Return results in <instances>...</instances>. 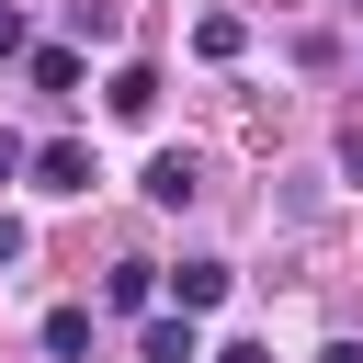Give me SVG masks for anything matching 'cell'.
Returning a JSON list of instances; mask_svg holds the SVG:
<instances>
[{"mask_svg": "<svg viewBox=\"0 0 363 363\" xmlns=\"http://www.w3.org/2000/svg\"><path fill=\"white\" fill-rule=\"evenodd\" d=\"M91 182H102V170H91L79 136H45V147H34V193H91Z\"/></svg>", "mask_w": 363, "mask_h": 363, "instance_id": "cell-1", "label": "cell"}, {"mask_svg": "<svg viewBox=\"0 0 363 363\" xmlns=\"http://www.w3.org/2000/svg\"><path fill=\"white\" fill-rule=\"evenodd\" d=\"M11 170H34V147H23L11 125H0V182H11Z\"/></svg>", "mask_w": 363, "mask_h": 363, "instance_id": "cell-10", "label": "cell"}, {"mask_svg": "<svg viewBox=\"0 0 363 363\" xmlns=\"http://www.w3.org/2000/svg\"><path fill=\"white\" fill-rule=\"evenodd\" d=\"M318 363H363V352H352V340H329V352H318Z\"/></svg>", "mask_w": 363, "mask_h": 363, "instance_id": "cell-15", "label": "cell"}, {"mask_svg": "<svg viewBox=\"0 0 363 363\" xmlns=\"http://www.w3.org/2000/svg\"><path fill=\"white\" fill-rule=\"evenodd\" d=\"M147 363H204V340H193V318L170 306V318H147V340H136Z\"/></svg>", "mask_w": 363, "mask_h": 363, "instance_id": "cell-5", "label": "cell"}, {"mask_svg": "<svg viewBox=\"0 0 363 363\" xmlns=\"http://www.w3.org/2000/svg\"><path fill=\"white\" fill-rule=\"evenodd\" d=\"M45 352H57V363H91V306H57V318H45Z\"/></svg>", "mask_w": 363, "mask_h": 363, "instance_id": "cell-9", "label": "cell"}, {"mask_svg": "<svg viewBox=\"0 0 363 363\" xmlns=\"http://www.w3.org/2000/svg\"><path fill=\"white\" fill-rule=\"evenodd\" d=\"M23 250H34V238H23V216H0V272H11Z\"/></svg>", "mask_w": 363, "mask_h": 363, "instance_id": "cell-11", "label": "cell"}, {"mask_svg": "<svg viewBox=\"0 0 363 363\" xmlns=\"http://www.w3.org/2000/svg\"><path fill=\"white\" fill-rule=\"evenodd\" d=\"M340 170H352V182H363V125H352V136H340Z\"/></svg>", "mask_w": 363, "mask_h": 363, "instance_id": "cell-14", "label": "cell"}, {"mask_svg": "<svg viewBox=\"0 0 363 363\" xmlns=\"http://www.w3.org/2000/svg\"><path fill=\"white\" fill-rule=\"evenodd\" d=\"M227 284H238V272H227L216 250H193V261L170 272V295H182V318H204V306H227Z\"/></svg>", "mask_w": 363, "mask_h": 363, "instance_id": "cell-2", "label": "cell"}, {"mask_svg": "<svg viewBox=\"0 0 363 363\" xmlns=\"http://www.w3.org/2000/svg\"><path fill=\"white\" fill-rule=\"evenodd\" d=\"M23 68H34V91H57V102L79 91V45H23Z\"/></svg>", "mask_w": 363, "mask_h": 363, "instance_id": "cell-6", "label": "cell"}, {"mask_svg": "<svg viewBox=\"0 0 363 363\" xmlns=\"http://www.w3.org/2000/svg\"><path fill=\"white\" fill-rule=\"evenodd\" d=\"M0 57H23V11L11 0H0Z\"/></svg>", "mask_w": 363, "mask_h": 363, "instance_id": "cell-12", "label": "cell"}, {"mask_svg": "<svg viewBox=\"0 0 363 363\" xmlns=\"http://www.w3.org/2000/svg\"><path fill=\"white\" fill-rule=\"evenodd\" d=\"M147 295H159V272H147V261H113V272H102V306H125V318H136Z\"/></svg>", "mask_w": 363, "mask_h": 363, "instance_id": "cell-8", "label": "cell"}, {"mask_svg": "<svg viewBox=\"0 0 363 363\" xmlns=\"http://www.w3.org/2000/svg\"><path fill=\"white\" fill-rule=\"evenodd\" d=\"M238 45H250V23H238V11H204V23H193V57H216V68H227Z\"/></svg>", "mask_w": 363, "mask_h": 363, "instance_id": "cell-7", "label": "cell"}, {"mask_svg": "<svg viewBox=\"0 0 363 363\" xmlns=\"http://www.w3.org/2000/svg\"><path fill=\"white\" fill-rule=\"evenodd\" d=\"M193 193H204V170H193L182 147H159V159H147V204H193Z\"/></svg>", "mask_w": 363, "mask_h": 363, "instance_id": "cell-4", "label": "cell"}, {"mask_svg": "<svg viewBox=\"0 0 363 363\" xmlns=\"http://www.w3.org/2000/svg\"><path fill=\"white\" fill-rule=\"evenodd\" d=\"M102 102H113L125 125H147V113H159V68H113V79H102Z\"/></svg>", "mask_w": 363, "mask_h": 363, "instance_id": "cell-3", "label": "cell"}, {"mask_svg": "<svg viewBox=\"0 0 363 363\" xmlns=\"http://www.w3.org/2000/svg\"><path fill=\"white\" fill-rule=\"evenodd\" d=\"M204 363H272V352H261V340H227V352H204Z\"/></svg>", "mask_w": 363, "mask_h": 363, "instance_id": "cell-13", "label": "cell"}]
</instances>
